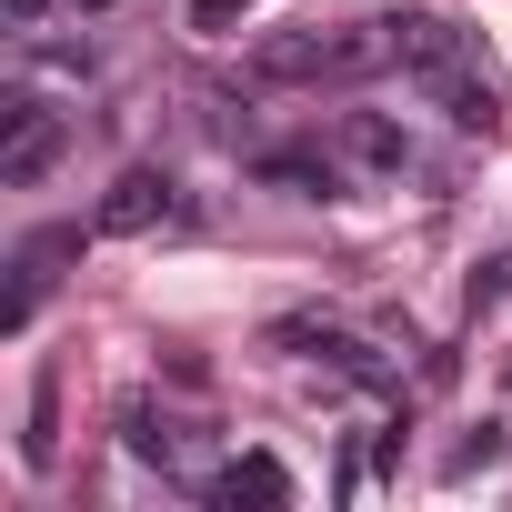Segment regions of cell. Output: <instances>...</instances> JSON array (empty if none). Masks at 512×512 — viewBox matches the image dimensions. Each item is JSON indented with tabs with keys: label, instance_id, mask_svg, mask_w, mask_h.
<instances>
[{
	"label": "cell",
	"instance_id": "obj_1",
	"mask_svg": "<svg viewBox=\"0 0 512 512\" xmlns=\"http://www.w3.org/2000/svg\"><path fill=\"white\" fill-rule=\"evenodd\" d=\"M392 61V31L362 21V31H272L262 51H251V81L272 91H302V81H372Z\"/></svg>",
	"mask_w": 512,
	"mask_h": 512
},
{
	"label": "cell",
	"instance_id": "obj_2",
	"mask_svg": "<svg viewBox=\"0 0 512 512\" xmlns=\"http://www.w3.org/2000/svg\"><path fill=\"white\" fill-rule=\"evenodd\" d=\"M0 131H11V141H0V191L51 181V171H61V151H71V121H51L31 91H11V101H0Z\"/></svg>",
	"mask_w": 512,
	"mask_h": 512
},
{
	"label": "cell",
	"instance_id": "obj_3",
	"mask_svg": "<svg viewBox=\"0 0 512 512\" xmlns=\"http://www.w3.org/2000/svg\"><path fill=\"white\" fill-rule=\"evenodd\" d=\"M272 352H312V362H332L342 382H362V392H392V362H382L362 332H332V322H302V312H282V322H272Z\"/></svg>",
	"mask_w": 512,
	"mask_h": 512
},
{
	"label": "cell",
	"instance_id": "obj_4",
	"mask_svg": "<svg viewBox=\"0 0 512 512\" xmlns=\"http://www.w3.org/2000/svg\"><path fill=\"white\" fill-rule=\"evenodd\" d=\"M382 31H392V61H402L412 81H442V71L482 61V41H472L462 21H442V11H402V21H382Z\"/></svg>",
	"mask_w": 512,
	"mask_h": 512
},
{
	"label": "cell",
	"instance_id": "obj_5",
	"mask_svg": "<svg viewBox=\"0 0 512 512\" xmlns=\"http://www.w3.org/2000/svg\"><path fill=\"white\" fill-rule=\"evenodd\" d=\"M181 211V191H171V171H151V161H131L111 191H101V211H91V231L101 241H131V231H161Z\"/></svg>",
	"mask_w": 512,
	"mask_h": 512
},
{
	"label": "cell",
	"instance_id": "obj_6",
	"mask_svg": "<svg viewBox=\"0 0 512 512\" xmlns=\"http://www.w3.org/2000/svg\"><path fill=\"white\" fill-rule=\"evenodd\" d=\"M442 111H452V131H502V81H492V61H462V71H442V81H422Z\"/></svg>",
	"mask_w": 512,
	"mask_h": 512
},
{
	"label": "cell",
	"instance_id": "obj_7",
	"mask_svg": "<svg viewBox=\"0 0 512 512\" xmlns=\"http://www.w3.org/2000/svg\"><path fill=\"white\" fill-rule=\"evenodd\" d=\"M201 492H211V502H292V472H282L272 452H241V462H221Z\"/></svg>",
	"mask_w": 512,
	"mask_h": 512
},
{
	"label": "cell",
	"instance_id": "obj_8",
	"mask_svg": "<svg viewBox=\"0 0 512 512\" xmlns=\"http://www.w3.org/2000/svg\"><path fill=\"white\" fill-rule=\"evenodd\" d=\"M342 161H362V171H402L412 141H402V121H382V111H342Z\"/></svg>",
	"mask_w": 512,
	"mask_h": 512
},
{
	"label": "cell",
	"instance_id": "obj_9",
	"mask_svg": "<svg viewBox=\"0 0 512 512\" xmlns=\"http://www.w3.org/2000/svg\"><path fill=\"white\" fill-rule=\"evenodd\" d=\"M121 452L171 472V462H181V422H171V412H151V402H121Z\"/></svg>",
	"mask_w": 512,
	"mask_h": 512
},
{
	"label": "cell",
	"instance_id": "obj_10",
	"mask_svg": "<svg viewBox=\"0 0 512 512\" xmlns=\"http://www.w3.org/2000/svg\"><path fill=\"white\" fill-rule=\"evenodd\" d=\"M262 181H282V191H302V201H332V191H342L332 151H262Z\"/></svg>",
	"mask_w": 512,
	"mask_h": 512
},
{
	"label": "cell",
	"instance_id": "obj_11",
	"mask_svg": "<svg viewBox=\"0 0 512 512\" xmlns=\"http://www.w3.org/2000/svg\"><path fill=\"white\" fill-rule=\"evenodd\" d=\"M51 452H61V382L41 372V382H31V432H21V462H31V472H51Z\"/></svg>",
	"mask_w": 512,
	"mask_h": 512
},
{
	"label": "cell",
	"instance_id": "obj_12",
	"mask_svg": "<svg viewBox=\"0 0 512 512\" xmlns=\"http://www.w3.org/2000/svg\"><path fill=\"white\" fill-rule=\"evenodd\" d=\"M462 302H472V312H502V302H512V251H492V262H472Z\"/></svg>",
	"mask_w": 512,
	"mask_h": 512
},
{
	"label": "cell",
	"instance_id": "obj_13",
	"mask_svg": "<svg viewBox=\"0 0 512 512\" xmlns=\"http://www.w3.org/2000/svg\"><path fill=\"white\" fill-rule=\"evenodd\" d=\"M251 11H262V0H191V31H201V41H221V31H241Z\"/></svg>",
	"mask_w": 512,
	"mask_h": 512
},
{
	"label": "cell",
	"instance_id": "obj_14",
	"mask_svg": "<svg viewBox=\"0 0 512 512\" xmlns=\"http://www.w3.org/2000/svg\"><path fill=\"white\" fill-rule=\"evenodd\" d=\"M492 462H502V432L482 422V432H472V442H462V452H452L442 472H452V482H472V472H492Z\"/></svg>",
	"mask_w": 512,
	"mask_h": 512
},
{
	"label": "cell",
	"instance_id": "obj_15",
	"mask_svg": "<svg viewBox=\"0 0 512 512\" xmlns=\"http://www.w3.org/2000/svg\"><path fill=\"white\" fill-rule=\"evenodd\" d=\"M41 21H51V0H11V31H21V41H31Z\"/></svg>",
	"mask_w": 512,
	"mask_h": 512
},
{
	"label": "cell",
	"instance_id": "obj_16",
	"mask_svg": "<svg viewBox=\"0 0 512 512\" xmlns=\"http://www.w3.org/2000/svg\"><path fill=\"white\" fill-rule=\"evenodd\" d=\"M71 11H111V0H71Z\"/></svg>",
	"mask_w": 512,
	"mask_h": 512
}]
</instances>
